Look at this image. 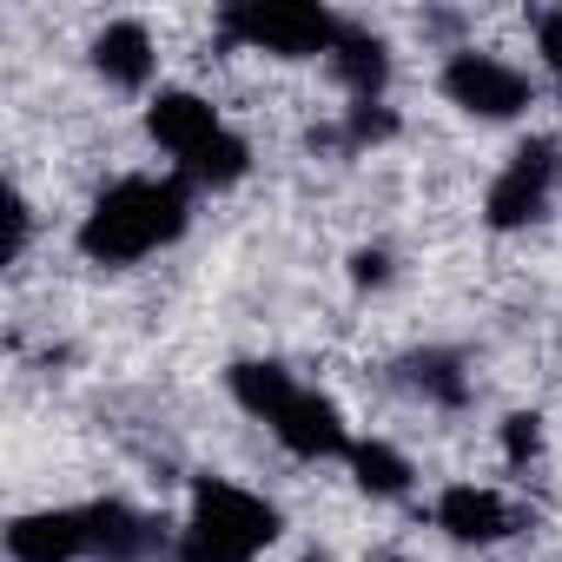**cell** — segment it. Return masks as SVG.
Returning a JSON list of instances; mask_svg holds the SVG:
<instances>
[{"label":"cell","instance_id":"6da1fadb","mask_svg":"<svg viewBox=\"0 0 562 562\" xmlns=\"http://www.w3.org/2000/svg\"><path fill=\"white\" fill-rule=\"evenodd\" d=\"M186 225H192V186H186L179 172H172V179L133 172V179L106 186V192L87 205V218H80V251H87L93 265H139V258L166 251Z\"/></svg>","mask_w":562,"mask_h":562},{"label":"cell","instance_id":"7a4b0ae2","mask_svg":"<svg viewBox=\"0 0 562 562\" xmlns=\"http://www.w3.org/2000/svg\"><path fill=\"white\" fill-rule=\"evenodd\" d=\"M285 516L278 503H265L258 490H238L225 476H199L192 483V509L172 536V562H258Z\"/></svg>","mask_w":562,"mask_h":562},{"label":"cell","instance_id":"3957f363","mask_svg":"<svg viewBox=\"0 0 562 562\" xmlns=\"http://www.w3.org/2000/svg\"><path fill=\"white\" fill-rule=\"evenodd\" d=\"M351 21H338L331 8H318V0H232V8H218V34L251 47V54H278V60H312L345 41Z\"/></svg>","mask_w":562,"mask_h":562},{"label":"cell","instance_id":"277c9868","mask_svg":"<svg viewBox=\"0 0 562 562\" xmlns=\"http://www.w3.org/2000/svg\"><path fill=\"white\" fill-rule=\"evenodd\" d=\"M555 179H562V146H555V139H522V146L503 159V172L490 179V192H483L490 232H522V225H536V218L549 212V199H555Z\"/></svg>","mask_w":562,"mask_h":562},{"label":"cell","instance_id":"5b68a950","mask_svg":"<svg viewBox=\"0 0 562 562\" xmlns=\"http://www.w3.org/2000/svg\"><path fill=\"white\" fill-rule=\"evenodd\" d=\"M443 100L463 106L470 120H516V113L529 106V74L509 67L503 54L463 47V54L443 60Z\"/></svg>","mask_w":562,"mask_h":562},{"label":"cell","instance_id":"8992f818","mask_svg":"<svg viewBox=\"0 0 562 562\" xmlns=\"http://www.w3.org/2000/svg\"><path fill=\"white\" fill-rule=\"evenodd\" d=\"M271 437L285 443L299 463H338V457H351L358 450V437L345 430V411L325 397V391H292V404L271 417Z\"/></svg>","mask_w":562,"mask_h":562},{"label":"cell","instance_id":"52a82bcc","mask_svg":"<svg viewBox=\"0 0 562 562\" xmlns=\"http://www.w3.org/2000/svg\"><path fill=\"white\" fill-rule=\"evenodd\" d=\"M218 133H225L218 106L199 100V93H186V87H159V93L146 100V139H153L159 153H172V166L199 159Z\"/></svg>","mask_w":562,"mask_h":562},{"label":"cell","instance_id":"ba28073f","mask_svg":"<svg viewBox=\"0 0 562 562\" xmlns=\"http://www.w3.org/2000/svg\"><path fill=\"white\" fill-rule=\"evenodd\" d=\"M14 562H87L93 555V503L80 509H27L8 522Z\"/></svg>","mask_w":562,"mask_h":562},{"label":"cell","instance_id":"9c48e42d","mask_svg":"<svg viewBox=\"0 0 562 562\" xmlns=\"http://www.w3.org/2000/svg\"><path fill=\"white\" fill-rule=\"evenodd\" d=\"M430 516H437V529H443L450 542H463V549H490V542L516 536V509H509L496 490H483V483H450Z\"/></svg>","mask_w":562,"mask_h":562},{"label":"cell","instance_id":"30bf717a","mask_svg":"<svg viewBox=\"0 0 562 562\" xmlns=\"http://www.w3.org/2000/svg\"><path fill=\"white\" fill-rule=\"evenodd\" d=\"M153 67H159V54H153V34H146L139 21H113V27L93 34V74H100L106 87L146 93V87H153Z\"/></svg>","mask_w":562,"mask_h":562},{"label":"cell","instance_id":"8fae6325","mask_svg":"<svg viewBox=\"0 0 562 562\" xmlns=\"http://www.w3.org/2000/svg\"><path fill=\"white\" fill-rule=\"evenodd\" d=\"M331 80L351 93V106H364V100H384V87H391V47L378 41V34H364V27H345V41L331 47Z\"/></svg>","mask_w":562,"mask_h":562},{"label":"cell","instance_id":"7c38bea8","mask_svg":"<svg viewBox=\"0 0 562 562\" xmlns=\"http://www.w3.org/2000/svg\"><path fill=\"white\" fill-rule=\"evenodd\" d=\"M153 549H166V522L126 503H93V562H146Z\"/></svg>","mask_w":562,"mask_h":562},{"label":"cell","instance_id":"4fadbf2b","mask_svg":"<svg viewBox=\"0 0 562 562\" xmlns=\"http://www.w3.org/2000/svg\"><path fill=\"white\" fill-rule=\"evenodd\" d=\"M225 391H232V404L245 411V417H258V424H271L278 411L292 404V391H299V378L285 371V364H271V358H238L232 371H225Z\"/></svg>","mask_w":562,"mask_h":562},{"label":"cell","instance_id":"5bb4252c","mask_svg":"<svg viewBox=\"0 0 562 562\" xmlns=\"http://www.w3.org/2000/svg\"><path fill=\"white\" fill-rule=\"evenodd\" d=\"M397 378H404V391H417L437 411H463L470 404V364H463V351H411L397 364Z\"/></svg>","mask_w":562,"mask_h":562},{"label":"cell","instance_id":"9a60e30c","mask_svg":"<svg viewBox=\"0 0 562 562\" xmlns=\"http://www.w3.org/2000/svg\"><path fill=\"white\" fill-rule=\"evenodd\" d=\"M245 172H251V146H245L232 126H225L199 159H186V166H179V179H186L192 192H225V186H238Z\"/></svg>","mask_w":562,"mask_h":562},{"label":"cell","instance_id":"2e32d148","mask_svg":"<svg viewBox=\"0 0 562 562\" xmlns=\"http://www.w3.org/2000/svg\"><path fill=\"white\" fill-rule=\"evenodd\" d=\"M345 463L358 470V490H371V496H404L411 490V463L391 443H378V437H358V450Z\"/></svg>","mask_w":562,"mask_h":562},{"label":"cell","instance_id":"e0dca14e","mask_svg":"<svg viewBox=\"0 0 562 562\" xmlns=\"http://www.w3.org/2000/svg\"><path fill=\"white\" fill-rule=\"evenodd\" d=\"M391 133H397V113H391L384 100H364V106L345 113V146H378V139H391Z\"/></svg>","mask_w":562,"mask_h":562},{"label":"cell","instance_id":"ac0fdd59","mask_svg":"<svg viewBox=\"0 0 562 562\" xmlns=\"http://www.w3.org/2000/svg\"><path fill=\"white\" fill-rule=\"evenodd\" d=\"M536 450H542V417H536V411L503 417V457H509V463H529Z\"/></svg>","mask_w":562,"mask_h":562},{"label":"cell","instance_id":"d6986e66","mask_svg":"<svg viewBox=\"0 0 562 562\" xmlns=\"http://www.w3.org/2000/svg\"><path fill=\"white\" fill-rule=\"evenodd\" d=\"M27 238H34V205L21 192H8V265L27 258Z\"/></svg>","mask_w":562,"mask_h":562},{"label":"cell","instance_id":"ffe728a7","mask_svg":"<svg viewBox=\"0 0 562 562\" xmlns=\"http://www.w3.org/2000/svg\"><path fill=\"white\" fill-rule=\"evenodd\" d=\"M536 54H542V67L562 80V8H549V14L536 21Z\"/></svg>","mask_w":562,"mask_h":562},{"label":"cell","instance_id":"44dd1931","mask_svg":"<svg viewBox=\"0 0 562 562\" xmlns=\"http://www.w3.org/2000/svg\"><path fill=\"white\" fill-rule=\"evenodd\" d=\"M351 278H358V285H384V278H391V258H384V251H358V258H351Z\"/></svg>","mask_w":562,"mask_h":562}]
</instances>
